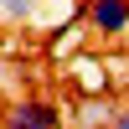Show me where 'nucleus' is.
Listing matches in <instances>:
<instances>
[{
  "instance_id": "f03ea898",
  "label": "nucleus",
  "mask_w": 129,
  "mask_h": 129,
  "mask_svg": "<svg viewBox=\"0 0 129 129\" xmlns=\"http://www.w3.org/2000/svg\"><path fill=\"white\" fill-rule=\"evenodd\" d=\"M5 129H62V109L52 98H16L5 114Z\"/></svg>"
},
{
  "instance_id": "7ed1b4c3",
  "label": "nucleus",
  "mask_w": 129,
  "mask_h": 129,
  "mask_svg": "<svg viewBox=\"0 0 129 129\" xmlns=\"http://www.w3.org/2000/svg\"><path fill=\"white\" fill-rule=\"evenodd\" d=\"M0 16L5 21H31L36 16V0H0Z\"/></svg>"
},
{
  "instance_id": "20e7f679",
  "label": "nucleus",
  "mask_w": 129,
  "mask_h": 129,
  "mask_svg": "<svg viewBox=\"0 0 129 129\" xmlns=\"http://www.w3.org/2000/svg\"><path fill=\"white\" fill-rule=\"evenodd\" d=\"M109 129H129V103H124V109H114V119H109Z\"/></svg>"
},
{
  "instance_id": "f257e3e1",
  "label": "nucleus",
  "mask_w": 129,
  "mask_h": 129,
  "mask_svg": "<svg viewBox=\"0 0 129 129\" xmlns=\"http://www.w3.org/2000/svg\"><path fill=\"white\" fill-rule=\"evenodd\" d=\"M83 26L98 41H124L129 36V0H83Z\"/></svg>"
}]
</instances>
